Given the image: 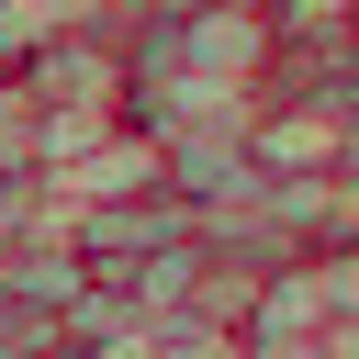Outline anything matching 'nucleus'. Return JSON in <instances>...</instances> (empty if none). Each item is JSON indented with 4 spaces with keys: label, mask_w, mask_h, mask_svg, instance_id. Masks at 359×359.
Segmentation results:
<instances>
[{
    "label": "nucleus",
    "mask_w": 359,
    "mask_h": 359,
    "mask_svg": "<svg viewBox=\"0 0 359 359\" xmlns=\"http://www.w3.org/2000/svg\"><path fill=\"white\" fill-rule=\"evenodd\" d=\"M45 191L56 202H79V213H101V202H146L157 191V146L135 135V123H112L101 146H79L67 168H45Z\"/></svg>",
    "instance_id": "nucleus-1"
}]
</instances>
